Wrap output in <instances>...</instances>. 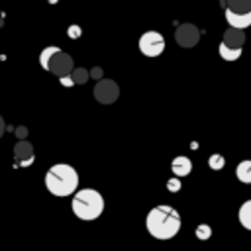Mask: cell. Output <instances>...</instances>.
I'll return each instance as SVG.
<instances>
[{
  "mask_svg": "<svg viewBox=\"0 0 251 251\" xmlns=\"http://www.w3.org/2000/svg\"><path fill=\"white\" fill-rule=\"evenodd\" d=\"M145 227L155 239H173L180 231V214L167 204H159L149 210Z\"/></svg>",
  "mask_w": 251,
  "mask_h": 251,
  "instance_id": "1",
  "label": "cell"
},
{
  "mask_svg": "<svg viewBox=\"0 0 251 251\" xmlns=\"http://www.w3.org/2000/svg\"><path fill=\"white\" fill-rule=\"evenodd\" d=\"M237 218H239V224H241L245 229L251 231V200H245V202L241 204Z\"/></svg>",
  "mask_w": 251,
  "mask_h": 251,
  "instance_id": "14",
  "label": "cell"
},
{
  "mask_svg": "<svg viewBox=\"0 0 251 251\" xmlns=\"http://www.w3.org/2000/svg\"><path fill=\"white\" fill-rule=\"evenodd\" d=\"M4 129H6V124H4V120H2V116H0V137H2Z\"/></svg>",
  "mask_w": 251,
  "mask_h": 251,
  "instance_id": "24",
  "label": "cell"
},
{
  "mask_svg": "<svg viewBox=\"0 0 251 251\" xmlns=\"http://www.w3.org/2000/svg\"><path fill=\"white\" fill-rule=\"evenodd\" d=\"M194 233H196L198 239H208L212 235V227L208 224H200V226H196V231Z\"/></svg>",
  "mask_w": 251,
  "mask_h": 251,
  "instance_id": "19",
  "label": "cell"
},
{
  "mask_svg": "<svg viewBox=\"0 0 251 251\" xmlns=\"http://www.w3.org/2000/svg\"><path fill=\"white\" fill-rule=\"evenodd\" d=\"M88 73H90L92 78H102V69H100V67H94V69L88 71Z\"/></svg>",
  "mask_w": 251,
  "mask_h": 251,
  "instance_id": "21",
  "label": "cell"
},
{
  "mask_svg": "<svg viewBox=\"0 0 251 251\" xmlns=\"http://www.w3.org/2000/svg\"><path fill=\"white\" fill-rule=\"evenodd\" d=\"M73 69H75L73 57H71L69 53L61 51V49H57V51L51 55L49 63H47V71L53 73L55 76H69Z\"/></svg>",
  "mask_w": 251,
  "mask_h": 251,
  "instance_id": "5",
  "label": "cell"
},
{
  "mask_svg": "<svg viewBox=\"0 0 251 251\" xmlns=\"http://www.w3.org/2000/svg\"><path fill=\"white\" fill-rule=\"evenodd\" d=\"M226 45H229V47H243V43H245V31L243 29H239V27H227L226 31H224V39H222Z\"/></svg>",
  "mask_w": 251,
  "mask_h": 251,
  "instance_id": "10",
  "label": "cell"
},
{
  "mask_svg": "<svg viewBox=\"0 0 251 251\" xmlns=\"http://www.w3.org/2000/svg\"><path fill=\"white\" fill-rule=\"evenodd\" d=\"M78 186V173L67 163H57L45 173V188L53 196H71Z\"/></svg>",
  "mask_w": 251,
  "mask_h": 251,
  "instance_id": "2",
  "label": "cell"
},
{
  "mask_svg": "<svg viewBox=\"0 0 251 251\" xmlns=\"http://www.w3.org/2000/svg\"><path fill=\"white\" fill-rule=\"evenodd\" d=\"M171 171L175 173V176H186V175H190V171H192V161H190L188 157H184V155H178V157L173 159Z\"/></svg>",
  "mask_w": 251,
  "mask_h": 251,
  "instance_id": "11",
  "label": "cell"
},
{
  "mask_svg": "<svg viewBox=\"0 0 251 251\" xmlns=\"http://www.w3.org/2000/svg\"><path fill=\"white\" fill-rule=\"evenodd\" d=\"M73 214L82 222H92L104 212V198L94 188H80L71 200Z\"/></svg>",
  "mask_w": 251,
  "mask_h": 251,
  "instance_id": "3",
  "label": "cell"
},
{
  "mask_svg": "<svg viewBox=\"0 0 251 251\" xmlns=\"http://www.w3.org/2000/svg\"><path fill=\"white\" fill-rule=\"evenodd\" d=\"M235 176L243 184H251V161H241L235 167Z\"/></svg>",
  "mask_w": 251,
  "mask_h": 251,
  "instance_id": "12",
  "label": "cell"
},
{
  "mask_svg": "<svg viewBox=\"0 0 251 251\" xmlns=\"http://www.w3.org/2000/svg\"><path fill=\"white\" fill-rule=\"evenodd\" d=\"M226 8H229L233 12H249L251 0H226Z\"/></svg>",
  "mask_w": 251,
  "mask_h": 251,
  "instance_id": "15",
  "label": "cell"
},
{
  "mask_svg": "<svg viewBox=\"0 0 251 251\" xmlns=\"http://www.w3.org/2000/svg\"><path fill=\"white\" fill-rule=\"evenodd\" d=\"M139 51L145 57H159L165 51V37L159 31H153V29L145 31L139 37Z\"/></svg>",
  "mask_w": 251,
  "mask_h": 251,
  "instance_id": "4",
  "label": "cell"
},
{
  "mask_svg": "<svg viewBox=\"0 0 251 251\" xmlns=\"http://www.w3.org/2000/svg\"><path fill=\"white\" fill-rule=\"evenodd\" d=\"M226 20L231 27H239L245 29L251 25V10L249 12H233L229 8H226Z\"/></svg>",
  "mask_w": 251,
  "mask_h": 251,
  "instance_id": "9",
  "label": "cell"
},
{
  "mask_svg": "<svg viewBox=\"0 0 251 251\" xmlns=\"http://www.w3.org/2000/svg\"><path fill=\"white\" fill-rule=\"evenodd\" d=\"M118 96H120L118 82H114L110 78H98V82L94 86V98L100 104H112L118 100Z\"/></svg>",
  "mask_w": 251,
  "mask_h": 251,
  "instance_id": "6",
  "label": "cell"
},
{
  "mask_svg": "<svg viewBox=\"0 0 251 251\" xmlns=\"http://www.w3.org/2000/svg\"><path fill=\"white\" fill-rule=\"evenodd\" d=\"M57 49H59V47H55V45H49V47H45V49H43V51L39 53V65H41V67H43L45 71H47V63H49L51 55H53V53H55Z\"/></svg>",
  "mask_w": 251,
  "mask_h": 251,
  "instance_id": "17",
  "label": "cell"
},
{
  "mask_svg": "<svg viewBox=\"0 0 251 251\" xmlns=\"http://www.w3.org/2000/svg\"><path fill=\"white\" fill-rule=\"evenodd\" d=\"M239 55H241V47H229V45H226L224 41L220 43V57H222L224 61H227V63L237 61Z\"/></svg>",
  "mask_w": 251,
  "mask_h": 251,
  "instance_id": "13",
  "label": "cell"
},
{
  "mask_svg": "<svg viewBox=\"0 0 251 251\" xmlns=\"http://www.w3.org/2000/svg\"><path fill=\"white\" fill-rule=\"evenodd\" d=\"M69 35H73V37H78V27H69Z\"/></svg>",
  "mask_w": 251,
  "mask_h": 251,
  "instance_id": "23",
  "label": "cell"
},
{
  "mask_svg": "<svg viewBox=\"0 0 251 251\" xmlns=\"http://www.w3.org/2000/svg\"><path fill=\"white\" fill-rule=\"evenodd\" d=\"M69 76L73 78V84H84V82H86V80L90 78V73H88L86 69L78 67V69H73Z\"/></svg>",
  "mask_w": 251,
  "mask_h": 251,
  "instance_id": "16",
  "label": "cell"
},
{
  "mask_svg": "<svg viewBox=\"0 0 251 251\" xmlns=\"http://www.w3.org/2000/svg\"><path fill=\"white\" fill-rule=\"evenodd\" d=\"M14 159L18 165H29L33 161V145L25 139H20L16 145H14Z\"/></svg>",
  "mask_w": 251,
  "mask_h": 251,
  "instance_id": "8",
  "label": "cell"
},
{
  "mask_svg": "<svg viewBox=\"0 0 251 251\" xmlns=\"http://www.w3.org/2000/svg\"><path fill=\"white\" fill-rule=\"evenodd\" d=\"M224 163H226V159H224L220 153H214V155H210V159H208V165H210V169H214V171H220V169L224 167Z\"/></svg>",
  "mask_w": 251,
  "mask_h": 251,
  "instance_id": "18",
  "label": "cell"
},
{
  "mask_svg": "<svg viewBox=\"0 0 251 251\" xmlns=\"http://www.w3.org/2000/svg\"><path fill=\"white\" fill-rule=\"evenodd\" d=\"M16 135H18L20 139H25V135H27V129H25V127H18V129H16Z\"/></svg>",
  "mask_w": 251,
  "mask_h": 251,
  "instance_id": "22",
  "label": "cell"
},
{
  "mask_svg": "<svg viewBox=\"0 0 251 251\" xmlns=\"http://www.w3.org/2000/svg\"><path fill=\"white\" fill-rule=\"evenodd\" d=\"M167 186H169V190H171V192H178V190L182 188V184H180V176L169 178V180H167Z\"/></svg>",
  "mask_w": 251,
  "mask_h": 251,
  "instance_id": "20",
  "label": "cell"
},
{
  "mask_svg": "<svg viewBox=\"0 0 251 251\" xmlns=\"http://www.w3.org/2000/svg\"><path fill=\"white\" fill-rule=\"evenodd\" d=\"M49 2H51V4H55V2H59V0H49Z\"/></svg>",
  "mask_w": 251,
  "mask_h": 251,
  "instance_id": "25",
  "label": "cell"
},
{
  "mask_svg": "<svg viewBox=\"0 0 251 251\" xmlns=\"http://www.w3.org/2000/svg\"><path fill=\"white\" fill-rule=\"evenodd\" d=\"M175 41L180 47L190 49V47H194L200 41V29L194 24H180L176 27V31H175Z\"/></svg>",
  "mask_w": 251,
  "mask_h": 251,
  "instance_id": "7",
  "label": "cell"
}]
</instances>
